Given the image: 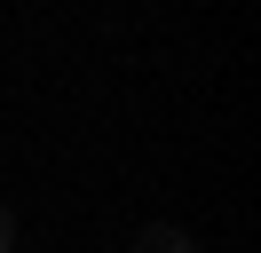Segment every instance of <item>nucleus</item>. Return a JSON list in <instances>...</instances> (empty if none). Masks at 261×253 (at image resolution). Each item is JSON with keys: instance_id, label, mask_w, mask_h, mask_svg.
I'll list each match as a JSON object with an SVG mask.
<instances>
[{"instance_id": "obj_1", "label": "nucleus", "mask_w": 261, "mask_h": 253, "mask_svg": "<svg viewBox=\"0 0 261 253\" xmlns=\"http://www.w3.org/2000/svg\"><path fill=\"white\" fill-rule=\"evenodd\" d=\"M135 253H198L190 230H174V221H143L135 230Z\"/></svg>"}, {"instance_id": "obj_2", "label": "nucleus", "mask_w": 261, "mask_h": 253, "mask_svg": "<svg viewBox=\"0 0 261 253\" xmlns=\"http://www.w3.org/2000/svg\"><path fill=\"white\" fill-rule=\"evenodd\" d=\"M0 253H24V221L8 214V206H0Z\"/></svg>"}]
</instances>
